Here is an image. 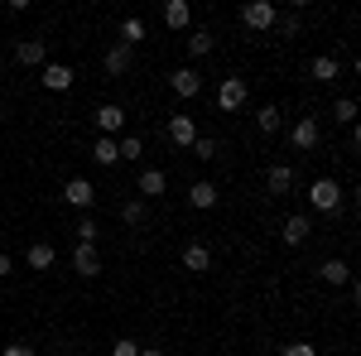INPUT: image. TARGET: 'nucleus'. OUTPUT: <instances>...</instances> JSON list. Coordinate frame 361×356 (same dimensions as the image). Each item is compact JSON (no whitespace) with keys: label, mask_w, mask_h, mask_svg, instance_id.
Masks as SVG:
<instances>
[{"label":"nucleus","mask_w":361,"mask_h":356,"mask_svg":"<svg viewBox=\"0 0 361 356\" xmlns=\"http://www.w3.org/2000/svg\"><path fill=\"white\" fill-rule=\"evenodd\" d=\"M342 197H347V188H342L337 178H313V183H308V207H313V212H337Z\"/></svg>","instance_id":"nucleus-1"},{"label":"nucleus","mask_w":361,"mask_h":356,"mask_svg":"<svg viewBox=\"0 0 361 356\" xmlns=\"http://www.w3.org/2000/svg\"><path fill=\"white\" fill-rule=\"evenodd\" d=\"M275 20H279V10L270 5V0H246V5H241V25L255 29V34L275 29Z\"/></svg>","instance_id":"nucleus-2"},{"label":"nucleus","mask_w":361,"mask_h":356,"mask_svg":"<svg viewBox=\"0 0 361 356\" xmlns=\"http://www.w3.org/2000/svg\"><path fill=\"white\" fill-rule=\"evenodd\" d=\"M246 97H250L246 78H222V82H217V106H222V111H241V106H246Z\"/></svg>","instance_id":"nucleus-3"},{"label":"nucleus","mask_w":361,"mask_h":356,"mask_svg":"<svg viewBox=\"0 0 361 356\" xmlns=\"http://www.w3.org/2000/svg\"><path fill=\"white\" fill-rule=\"evenodd\" d=\"M92 121H97V135H106V140H116L121 130H126V111L116 106V102H102Z\"/></svg>","instance_id":"nucleus-4"},{"label":"nucleus","mask_w":361,"mask_h":356,"mask_svg":"<svg viewBox=\"0 0 361 356\" xmlns=\"http://www.w3.org/2000/svg\"><path fill=\"white\" fill-rule=\"evenodd\" d=\"M63 202H68V207H78V212H87V207L97 202L92 178H68V183H63Z\"/></svg>","instance_id":"nucleus-5"},{"label":"nucleus","mask_w":361,"mask_h":356,"mask_svg":"<svg viewBox=\"0 0 361 356\" xmlns=\"http://www.w3.org/2000/svg\"><path fill=\"white\" fill-rule=\"evenodd\" d=\"M169 87H173L178 102H193L197 92H202V73H197V68H178V73L169 78Z\"/></svg>","instance_id":"nucleus-6"},{"label":"nucleus","mask_w":361,"mask_h":356,"mask_svg":"<svg viewBox=\"0 0 361 356\" xmlns=\"http://www.w3.org/2000/svg\"><path fill=\"white\" fill-rule=\"evenodd\" d=\"M169 140H173L178 149H193V140H197V121H193V116H183V111H178V116H169Z\"/></svg>","instance_id":"nucleus-7"},{"label":"nucleus","mask_w":361,"mask_h":356,"mask_svg":"<svg viewBox=\"0 0 361 356\" xmlns=\"http://www.w3.org/2000/svg\"><path fill=\"white\" fill-rule=\"evenodd\" d=\"M39 82L49 87V92H68V87L78 82V73H73L68 63H44V73H39Z\"/></svg>","instance_id":"nucleus-8"},{"label":"nucleus","mask_w":361,"mask_h":356,"mask_svg":"<svg viewBox=\"0 0 361 356\" xmlns=\"http://www.w3.org/2000/svg\"><path fill=\"white\" fill-rule=\"evenodd\" d=\"M289 140H294V149H318V140H323V130H318V121L313 116H304V121H294V130H289Z\"/></svg>","instance_id":"nucleus-9"},{"label":"nucleus","mask_w":361,"mask_h":356,"mask_svg":"<svg viewBox=\"0 0 361 356\" xmlns=\"http://www.w3.org/2000/svg\"><path fill=\"white\" fill-rule=\"evenodd\" d=\"M15 58H20V68H44L49 63V49H44V39H20L15 44Z\"/></svg>","instance_id":"nucleus-10"},{"label":"nucleus","mask_w":361,"mask_h":356,"mask_svg":"<svg viewBox=\"0 0 361 356\" xmlns=\"http://www.w3.org/2000/svg\"><path fill=\"white\" fill-rule=\"evenodd\" d=\"M164 25L173 29V34L193 29V5H188V0H169V5H164Z\"/></svg>","instance_id":"nucleus-11"},{"label":"nucleus","mask_w":361,"mask_h":356,"mask_svg":"<svg viewBox=\"0 0 361 356\" xmlns=\"http://www.w3.org/2000/svg\"><path fill=\"white\" fill-rule=\"evenodd\" d=\"M289 188H294V164H270V173H265V192H270V197H284Z\"/></svg>","instance_id":"nucleus-12"},{"label":"nucleus","mask_w":361,"mask_h":356,"mask_svg":"<svg viewBox=\"0 0 361 356\" xmlns=\"http://www.w3.org/2000/svg\"><path fill=\"white\" fill-rule=\"evenodd\" d=\"M73 270L82 274V279L102 274V250H97V246H78V250H73Z\"/></svg>","instance_id":"nucleus-13"},{"label":"nucleus","mask_w":361,"mask_h":356,"mask_svg":"<svg viewBox=\"0 0 361 356\" xmlns=\"http://www.w3.org/2000/svg\"><path fill=\"white\" fill-rule=\"evenodd\" d=\"M188 202H193L197 212H212V207H217V183H212V178H197L193 188H188Z\"/></svg>","instance_id":"nucleus-14"},{"label":"nucleus","mask_w":361,"mask_h":356,"mask_svg":"<svg viewBox=\"0 0 361 356\" xmlns=\"http://www.w3.org/2000/svg\"><path fill=\"white\" fill-rule=\"evenodd\" d=\"M135 192H140V197H164V192H169V173H164V168H145Z\"/></svg>","instance_id":"nucleus-15"},{"label":"nucleus","mask_w":361,"mask_h":356,"mask_svg":"<svg viewBox=\"0 0 361 356\" xmlns=\"http://www.w3.org/2000/svg\"><path fill=\"white\" fill-rule=\"evenodd\" d=\"M308 73H313V82H337V78H342V63H337L333 54H318L308 63Z\"/></svg>","instance_id":"nucleus-16"},{"label":"nucleus","mask_w":361,"mask_h":356,"mask_svg":"<svg viewBox=\"0 0 361 356\" xmlns=\"http://www.w3.org/2000/svg\"><path fill=\"white\" fill-rule=\"evenodd\" d=\"M279 236H284V246H304L308 236H313V221H308V217H299V212H294V217L284 221V231H279Z\"/></svg>","instance_id":"nucleus-17"},{"label":"nucleus","mask_w":361,"mask_h":356,"mask_svg":"<svg viewBox=\"0 0 361 356\" xmlns=\"http://www.w3.org/2000/svg\"><path fill=\"white\" fill-rule=\"evenodd\" d=\"M183 270H188V274H207V270H212V250L193 241V246L183 250Z\"/></svg>","instance_id":"nucleus-18"},{"label":"nucleus","mask_w":361,"mask_h":356,"mask_svg":"<svg viewBox=\"0 0 361 356\" xmlns=\"http://www.w3.org/2000/svg\"><path fill=\"white\" fill-rule=\"evenodd\" d=\"M54 260H58V250L49 246V241H34V246L25 250V265H29V270H49Z\"/></svg>","instance_id":"nucleus-19"},{"label":"nucleus","mask_w":361,"mask_h":356,"mask_svg":"<svg viewBox=\"0 0 361 356\" xmlns=\"http://www.w3.org/2000/svg\"><path fill=\"white\" fill-rule=\"evenodd\" d=\"M102 68H106L111 78H126V73H130V49H126V44H116V49H106V58H102Z\"/></svg>","instance_id":"nucleus-20"},{"label":"nucleus","mask_w":361,"mask_h":356,"mask_svg":"<svg viewBox=\"0 0 361 356\" xmlns=\"http://www.w3.org/2000/svg\"><path fill=\"white\" fill-rule=\"evenodd\" d=\"M73 236H78V246H97V241H102L97 217H92V212H82V217H78V226H73Z\"/></svg>","instance_id":"nucleus-21"},{"label":"nucleus","mask_w":361,"mask_h":356,"mask_svg":"<svg viewBox=\"0 0 361 356\" xmlns=\"http://www.w3.org/2000/svg\"><path fill=\"white\" fill-rule=\"evenodd\" d=\"M323 284H347V289H352V265H347V260H323Z\"/></svg>","instance_id":"nucleus-22"},{"label":"nucleus","mask_w":361,"mask_h":356,"mask_svg":"<svg viewBox=\"0 0 361 356\" xmlns=\"http://www.w3.org/2000/svg\"><path fill=\"white\" fill-rule=\"evenodd\" d=\"M212 44H217L212 29H188V54H193V58H207V54H212Z\"/></svg>","instance_id":"nucleus-23"},{"label":"nucleus","mask_w":361,"mask_h":356,"mask_svg":"<svg viewBox=\"0 0 361 356\" xmlns=\"http://www.w3.org/2000/svg\"><path fill=\"white\" fill-rule=\"evenodd\" d=\"M145 39H149L145 20H135V15H130V20H121V44H126V49H135V44H145Z\"/></svg>","instance_id":"nucleus-24"},{"label":"nucleus","mask_w":361,"mask_h":356,"mask_svg":"<svg viewBox=\"0 0 361 356\" xmlns=\"http://www.w3.org/2000/svg\"><path fill=\"white\" fill-rule=\"evenodd\" d=\"M92 159H97V164H121V149H116V140H106V135H97V145H92Z\"/></svg>","instance_id":"nucleus-25"},{"label":"nucleus","mask_w":361,"mask_h":356,"mask_svg":"<svg viewBox=\"0 0 361 356\" xmlns=\"http://www.w3.org/2000/svg\"><path fill=\"white\" fill-rule=\"evenodd\" d=\"M145 217H149V212H145V197H130V202L121 207V221H126V226H145Z\"/></svg>","instance_id":"nucleus-26"},{"label":"nucleus","mask_w":361,"mask_h":356,"mask_svg":"<svg viewBox=\"0 0 361 356\" xmlns=\"http://www.w3.org/2000/svg\"><path fill=\"white\" fill-rule=\"evenodd\" d=\"M333 121L337 125H352V121H357V102H352V97H337L333 102Z\"/></svg>","instance_id":"nucleus-27"},{"label":"nucleus","mask_w":361,"mask_h":356,"mask_svg":"<svg viewBox=\"0 0 361 356\" xmlns=\"http://www.w3.org/2000/svg\"><path fill=\"white\" fill-rule=\"evenodd\" d=\"M255 125H260V135H275L279 130V106H260L255 111Z\"/></svg>","instance_id":"nucleus-28"},{"label":"nucleus","mask_w":361,"mask_h":356,"mask_svg":"<svg viewBox=\"0 0 361 356\" xmlns=\"http://www.w3.org/2000/svg\"><path fill=\"white\" fill-rule=\"evenodd\" d=\"M116 149H121V159H130V164H140V154H145L140 135H121V140H116Z\"/></svg>","instance_id":"nucleus-29"},{"label":"nucleus","mask_w":361,"mask_h":356,"mask_svg":"<svg viewBox=\"0 0 361 356\" xmlns=\"http://www.w3.org/2000/svg\"><path fill=\"white\" fill-rule=\"evenodd\" d=\"M193 154H197V159H217V154H222V145H217L212 135H197L193 140Z\"/></svg>","instance_id":"nucleus-30"},{"label":"nucleus","mask_w":361,"mask_h":356,"mask_svg":"<svg viewBox=\"0 0 361 356\" xmlns=\"http://www.w3.org/2000/svg\"><path fill=\"white\" fill-rule=\"evenodd\" d=\"M111 356H140V342H135V337H116Z\"/></svg>","instance_id":"nucleus-31"},{"label":"nucleus","mask_w":361,"mask_h":356,"mask_svg":"<svg viewBox=\"0 0 361 356\" xmlns=\"http://www.w3.org/2000/svg\"><path fill=\"white\" fill-rule=\"evenodd\" d=\"M275 29L284 34V39H294V34H299V15H284V20H275Z\"/></svg>","instance_id":"nucleus-32"},{"label":"nucleus","mask_w":361,"mask_h":356,"mask_svg":"<svg viewBox=\"0 0 361 356\" xmlns=\"http://www.w3.org/2000/svg\"><path fill=\"white\" fill-rule=\"evenodd\" d=\"M284 356H318V347H313V342H289Z\"/></svg>","instance_id":"nucleus-33"},{"label":"nucleus","mask_w":361,"mask_h":356,"mask_svg":"<svg viewBox=\"0 0 361 356\" xmlns=\"http://www.w3.org/2000/svg\"><path fill=\"white\" fill-rule=\"evenodd\" d=\"M0 356H39V352H34V347H25V342H10Z\"/></svg>","instance_id":"nucleus-34"},{"label":"nucleus","mask_w":361,"mask_h":356,"mask_svg":"<svg viewBox=\"0 0 361 356\" xmlns=\"http://www.w3.org/2000/svg\"><path fill=\"white\" fill-rule=\"evenodd\" d=\"M5 274H15V260H10V255L0 250V279H5Z\"/></svg>","instance_id":"nucleus-35"},{"label":"nucleus","mask_w":361,"mask_h":356,"mask_svg":"<svg viewBox=\"0 0 361 356\" xmlns=\"http://www.w3.org/2000/svg\"><path fill=\"white\" fill-rule=\"evenodd\" d=\"M140 356H164V352L159 347H140Z\"/></svg>","instance_id":"nucleus-36"}]
</instances>
